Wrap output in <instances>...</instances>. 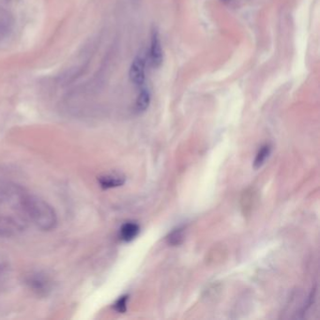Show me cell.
Masks as SVG:
<instances>
[{"label": "cell", "instance_id": "obj_1", "mask_svg": "<svg viewBox=\"0 0 320 320\" xmlns=\"http://www.w3.org/2000/svg\"><path fill=\"white\" fill-rule=\"evenodd\" d=\"M33 196L18 185L0 181V236H14L27 228Z\"/></svg>", "mask_w": 320, "mask_h": 320}, {"label": "cell", "instance_id": "obj_2", "mask_svg": "<svg viewBox=\"0 0 320 320\" xmlns=\"http://www.w3.org/2000/svg\"><path fill=\"white\" fill-rule=\"evenodd\" d=\"M131 82L135 86H142L146 79V61L142 55H137L133 61L129 71Z\"/></svg>", "mask_w": 320, "mask_h": 320}, {"label": "cell", "instance_id": "obj_3", "mask_svg": "<svg viewBox=\"0 0 320 320\" xmlns=\"http://www.w3.org/2000/svg\"><path fill=\"white\" fill-rule=\"evenodd\" d=\"M149 61L153 68H159L164 61L163 48L161 44L160 37L157 30H154L151 35L150 47H149Z\"/></svg>", "mask_w": 320, "mask_h": 320}, {"label": "cell", "instance_id": "obj_4", "mask_svg": "<svg viewBox=\"0 0 320 320\" xmlns=\"http://www.w3.org/2000/svg\"><path fill=\"white\" fill-rule=\"evenodd\" d=\"M140 232L139 225L134 222H128L125 223L121 228V238L123 242H132L135 237H137Z\"/></svg>", "mask_w": 320, "mask_h": 320}, {"label": "cell", "instance_id": "obj_5", "mask_svg": "<svg viewBox=\"0 0 320 320\" xmlns=\"http://www.w3.org/2000/svg\"><path fill=\"white\" fill-rule=\"evenodd\" d=\"M125 183V177L116 174H108L99 177V185L105 189L122 186Z\"/></svg>", "mask_w": 320, "mask_h": 320}, {"label": "cell", "instance_id": "obj_6", "mask_svg": "<svg viewBox=\"0 0 320 320\" xmlns=\"http://www.w3.org/2000/svg\"><path fill=\"white\" fill-rule=\"evenodd\" d=\"M85 70V66L73 67L68 69L66 72H63L59 77V83L62 86H68L75 81L78 77L82 75Z\"/></svg>", "mask_w": 320, "mask_h": 320}, {"label": "cell", "instance_id": "obj_7", "mask_svg": "<svg viewBox=\"0 0 320 320\" xmlns=\"http://www.w3.org/2000/svg\"><path fill=\"white\" fill-rule=\"evenodd\" d=\"M150 104V93L147 89H141L135 101V111L137 113H142L149 108Z\"/></svg>", "mask_w": 320, "mask_h": 320}, {"label": "cell", "instance_id": "obj_8", "mask_svg": "<svg viewBox=\"0 0 320 320\" xmlns=\"http://www.w3.org/2000/svg\"><path fill=\"white\" fill-rule=\"evenodd\" d=\"M271 147L270 145H265L263 146L259 151L257 152L256 157L254 159V169H258L261 166L265 164L266 160L269 158V156L271 154Z\"/></svg>", "mask_w": 320, "mask_h": 320}, {"label": "cell", "instance_id": "obj_9", "mask_svg": "<svg viewBox=\"0 0 320 320\" xmlns=\"http://www.w3.org/2000/svg\"><path fill=\"white\" fill-rule=\"evenodd\" d=\"M167 243L172 246H177L183 243L184 239V234H183V229L178 227L177 229L173 230V231L168 235V237H166Z\"/></svg>", "mask_w": 320, "mask_h": 320}, {"label": "cell", "instance_id": "obj_10", "mask_svg": "<svg viewBox=\"0 0 320 320\" xmlns=\"http://www.w3.org/2000/svg\"><path fill=\"white\" fill-rule=\"evenodd\" d=\"M127 302L128 296H123L122 298H119L116 304H115V309L119 313H124L126 312L127 309Z\"/></svg>", "mask_w": 320, "mask_h": 320}]
</instances>
